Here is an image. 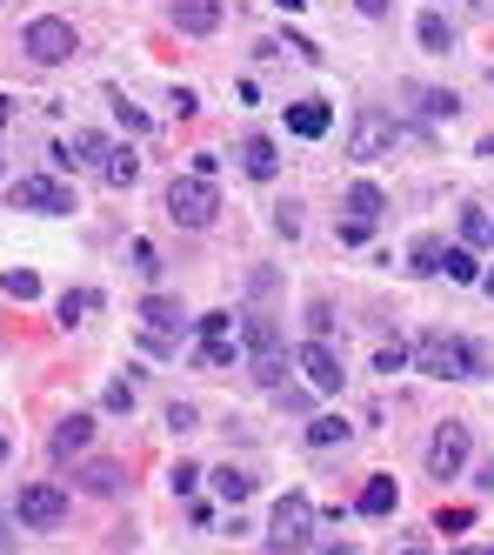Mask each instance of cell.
I'll return each instance as SVG.
<instances>
[{
  "label": "cell",
  "instance_id": "1",
  "mask_svg": "<svg viewBox=\"0 0 494 555\" xmlns=\"http://www.w3.org/2000/svg\"><path fill=\"white\" fill-rule=\"evenodd\" d=\"M415 369H421V375H441V382H474V375H487V348L434 328V335L415 341Z\"/></svg>",
  "mask_w": 494,
  "mask_h": 555
},
{
  "label": "cell",
  "instance_id": "2",
  "mask_svg": "<svg viewBox=\"0 0 494 555\" xmlns=\"http://www.w3.org/2000/svg\"><path fill=\"white\" fill-rule=\"evenodd\" d=\"M168 215L181 221V228H208L214 215H221V194H214V175H174L168 181Z\"/></svg>",
  "mask_w": 494,
  "mask_h": 555
},
{
  "label": "cell",
  "instance_id": "3",
  "mask_svg": "<svg viewBox=\"0 0 494 555\" xmlns=\"http://www.w3.org/2000/svg\"><path fill=\"white\" fill-rule=\"evenodd\" d=\"M27 61H40V67H61V61H74L80 54V41H74V21H61V14H40V21H27Z\"/></svg>",
  "mask_w": 494,
  "mask_h": 555
},
{
  "label": "cell",
  "instance_id": "4",
  "mask_svg": "<svg viewBox=\"0 0 494 555\" xmlns=\"http://www.w3.org/2000/svg\"><path fill=\"white\" fill-rule=\"evenodd\" d=\"M240 341H247V354H255V382H261V388H281V375H287L281 328H274V322H247V328H240Z\"/></svg>",
  "mask_w": 494,
  "mask_h": 555
},
{
  "label": "cell",
  "instance_id": "5",
  "mask_svg": "<svg viewBox=\"0 0 494 555\" xmlns=\"http://www.w3.org/2000/svg\"><path fill=\"white\" fill-rule=\"evenodd\" d=\"M468 455H474L468 428H461V422H447V428H434V442H428V475H441V482H455V475L468 468Z\"/></svg>",
  "mask_w": 494,
  "mask_h": 555
},
{
  "label": "cell",
  "instance_id": "6",
  "mask_svg": "<svg viewBox=\"0 0 494 555\" xmlns=\"http://www.w3.org/2000/svg\"><path fill=\"white\" fill-rule=\"evenodd\" d=\"M14 208H27V215H74V194L54 175H21L14 181Z\"/></svg>",
  "mask_w": 494,
  "mask_h": 555
},
{
  "label": "cell",
  "instance_id": "7",
  "mask_svg": "<svg viewBox=\"0 0 494 555\" xmlns=\"http://www.w3.org/2000/svg\"><path fill=\"white\" fill-rule=\"evenodd\" d=\"M388 147H394V121H388L381 107H361L354 114V134H348V154H354V162H381Z\"/></svg>",
  "mask_w": 494,
  "mask_h": 555
},
{
  "label": "cell",
  "instance_id": "8",
  "mask_svg": "<svg viewBox=\"0 0 494 555\" xmlns=\"http://www.w3.org/2000/svg\"><path fill=\"white\" fill-rule=\"evenodd\" d=\"M381 188L375 181H354L348 188V221H341V242H367V234H375V221H381Z\"/></svg>",
  "mask_w": 494,
  "mask_h": 555
},
{
  "label": "cell",
  "instance_id": "9",
  "mask_svg": "<svg viewBox=\"0 0 494 555\" xmlns=\"http://www.w3.org/2000/svg\"><path fill=\"white\" fill-rule=\"evenodd\" d=\"M14 508H21V522H27V529H54L61 515H67V489H54V482H27Z\"/></svg>",
  "mask_w": 494,
  "mask_h": 555
},
{
  "label": "cell",
  "instance_id": "10",
  "mask_svg": "<svg viewBox=\"0 0 494 555\" xmlns=\"http://www.w3.org/2000/svg\"><path fill=\"white\" fill-rule=\"evenodd\" d=\"M308 529H314V502H308V495H281V502H274V542H281V548H301Z\"/></svg>",
  "mask_w": 494,
  "mask_h": 555
},
{
  "label": "cell",
  "instance_id": "11",
  "mask_svg": "<svg viewBox=\"0 0 494 555\" xmlns=\"http://www.w3.org/2000/svg\"><path fill=\"white\" fill-rule=\"evenodd\" d=\"M301 375H308V388H314V395H335V388H341V362H335V348H327L321 335L301 348Z\"/></svg>",
  "mask_w": 494,
  "mask_h": 555
},
{
  "label": "cell",
  "instance_id": "12",
  "mask_svg": "<svg viewBox=\"0 0 494 555\" xmlns=\"http://www.w3.org/2000/svg\"><path fill=\"white\" fill-rule=\"evenodd\" d=\"M168 21H174L181 34H214V27H221V0H174Z\"/></svg>",
  "mask_w": 494,
  "mask_h": 555
},
{
  "label": "cell",
  "instance_id": "13",
  "mask_svg": "<svg viewBox=\"0 0 494 555\" xmlns=\"http://www.w3.org/2000/svg\"><path fill=\"white\" fill-rule=\"evenodd\" d=\"M287 128H295L301 141H321L327 128H335V114H327V101H295L287 107Z\"/></svg>",
  "mask_w": 494,
  "mask_h": 555
},
{
  "label": "cell",
  "instance_id": "14",
  "mask_svg": "<svg viewBox=\"0 0 494 555\" xmlns=\"http://www.w3.org/2000/svg\"><path fill=\"white\" fill-rule=\"evenodd\" d=\"M240 168L255 175V181H274V168H281L274 141H268V134H247V141H240Z\"/></svg>",
  "mask_w": 494,
  "mask_h": 555
},
{
  "label": "cell",
  "instance_id": "15",
  "mask_svg": "<svg viewBox=\"0 0 494 555\" xmlns=\"http://www.w3.org/2000/svg\"><path fill=\"white\" fill-rule=\"evenodd\" d=\"M94 442V415H67L61 428H54V455H80Z\"/></svg>",
  "mask_w": 494,
  "mask_h": 555
},
{
  "label": "cell",
  "instance_id": "16",
  "mask_svg": "<svg viewBox=\"0 0 494 555\" xmlns=\"http://www.w3.org/2000/svg\"><path fill=\"white\" fill-rule=\"evenodd\" d=\"M120 482H128V468H120V462H88V468H80V489H88V495H114Z\"/></svg>",
  "mask_w": 494,
  "mask_h": 555
},
{
  "label": "cell",
  "instance_id": "17",
  "mask_svg": "<svg viewBox=\"0 0 494 555\" xmlns=\"http://www.w3.org/2000/svg\"><path fill=\"white\" fill-rule=\"evenodd\" d=\"M141 322H147V335L160 341V335H168V328L181 322V301H168V295H147V301H141Z\"/></svg>",
  "mask_w": 494,
  "mask_h": 555
},
{
  "label": "cell",
  "instance_id": "18",
  "mask_svg": "<svg viewBox=\"0 0 494 555\" xmlns=\"http://www.w3.org/2000/svg\"><path fill=\"white\" fill-rule=\"evenodd\" d=\"M141 162H134V147H107V162H101V181L107 188H134Z\"/></svg>",
  "mask_w": 494,
  "mask_h": 555
},
{
  "label": "cell",
  "instance_id": "19",
  "mask_svg": "<svg viewBox=\"0 0 494 555\" xmlns=\"http://www.w3.org/2000/svg\"><path fill=\"white\" fill-rule=\"evenodd\" d=\"M401 502V489H394V475H367V489H361V515H388Z\"/></svg>",
  "mask_w": 494,
  "mask_h": 555
},
{
  "label": "cell",
  "instance_id": "20",
  "mask_svg": "<svg viewBox=\"0 0 494 555\" xmlns=\"http://www.w3.org/2000/svg\"><path fill=\"white\" fill-rule=\"evenodd\" d=\"M407 261H415V274H441L447 268V242H441V234H421V242L407 248Z\"/></svg>",
  "mask_w": 494,
  "mask_h": 555
},
{
  "label": "cell",
  "instance_id": "21",
  "mask_svg": "<svg viewBox=\"0 0 494 555\" xmlns=\"http://www.w3.org/2000/svg\"><path fill=\"white\" fill-rule=\"evenodd\" d=\"M214 495L221 502H247V495H255V475H247V468H214Z\"/></svg>",
  "mask_w": 494,
  "mask_h": 555
},
{
  "label": "cell",
  "instance_id": "22",
  "mask_svg": "<svg viewBox=\"0 0 494 555\" xmlns=\"http://www.w3.org/2000/svg\"><path fill=\"white\" fill-rule=\"evenodd\" d=\"M461 242H468V248H487V242H494V215H487V208H468V215H461Z\"/></svg>",
  "mask_w": 494,
  "mask_h": 555
},
{
  "label": "cell",
  "instance_id": "23",
  "mask_svg": "<svg viewBox=\"0 0 494 555\" xmlns=\"http://www.w3.org/2000/svg\"><path fill=\"white\" fill-rule=\"evenodd\" d=\"M94 308H101V295H94V288H67V295H61V322L74 328L80 314H94Z\"/></svg>",
  "mask_w": 494,
  "mask_h": 555
},
{
  "label": "cell",
  "instance_id": "24",
  "mask_svg": "<svg viewBox=\"0 0 494 555\" xmlns=\"http://www.w3.org/2000/svg\"><path fill=\"white\" fill-rule=\"evenodd\" d=\"M348 435H354V428H348L341 415H321V422L308 428V442H314V449H335V442H348Z\"/></svg>",
  "mask_w": 494,
  "mask_h": 555
},
{
  "label": "cell",
  "instance_id": "25",
  "mask_svg": "<svg viewBox=\"0 0 494 555\" xmlns=\"http://www.w3.org/2000/svg\"><path fill=\"white\" fill-rule=\"evenodd\" d=\"M421 48H434V54H447V48H455V27H447L441 14H421Z\"/></svg>",
  "mask_w": 494,
  "mask_h": 555
},
{
  "label": "cell",
  "instance_id": "26",
  "mask_svg": "<svg viewBox=\"0 0 494 555\" xmlns=\"http://www.w3.org/2000/svg\"><path fill=\"white\" fill-rule=\"evenodd\" d=\"M0 282H8V295H14V301H34V295H40V274H34V268H8Z\"/></svg>",
  "mask_w": 494,
  "mask_h": 555
},
{
  "label": "cell",
  "instance_id": "27",
  "mask_svg": "<svg viewBox=\"0 0 494 555\" xmlns=\"http://www.w3.org/2000/svg\"><path fill=\"white\" fill-rule=\"evenodd\" d=\"M441 274H447V282H481V268H474L468 248H447V268H441Z\"/></svg>",
  "mask_w": 494,
  "mask_h": 555
},
{
  "label": "cell",
  "instance_id": "28",
  "mask_svg": "<svg viewBox=\"0 0 494 555\" xmlns=\"http://www.w3.org/2000/svg\"><path fill=\"white\" fill-rule=\"evenodd\" d=\"M194 362H200V369H227V362H234V335H227V341H200Z\"/></svg>",
  "mask_w": 494,
  "mask_h": 555
},
{
  "label": "cell",
  "instance_id": "29",
  "mask_svg": "<svg viewBox=\"0 0 494 555\" xmlns=\"http://www.w3.org/2000/svg\"><path fill=\"white\" fill-rule=\"evenodd\" d=\"M234 335V314H200V341H227Z\"/></svg>",
  "mask_w": 494,
  "mask_h": 555
},
{
  "label": "cell",
  "instance_id": "30",
  "mask_svg": "<svg viewBox=\"0 0 494 555\" xmlns=\"http://www.w3.org/2000/svg\"><path fill=\"white\" fill-rule=\"evenodd\" d=\"M401 362H407V348H401V341H388V348H381V354H375V369H381V375H394V369H401Z\"/></svg>",
  "mask_w": 494,
  "mask_h": 555
},
{
  "label": "cell",
  "instance_id": "31",
  "mask_svg": "<svg viewBox=\"0 0 494 555\" xmlns=\"http://www.w3.org/2000/svg\"><path fill=\"white\" fill-rule=\"evenodd\" d=\"M107 409H114V415H128V409H134V388H128V382H114V388H107Z\"/></svg>",
  "mask_w": 494,
  "mask_h": 555
},
{
  "label": "cell",
  "instance_id": "32",
  "mask_svg": "<svg viewBox=\"0 0 494 555\" xmlns=\"http://www.w3.org/2000/svg\"><path fill=\"white\" fill-rule=\"evenodd\" d=\"M468 522H474V508H441V529H447V535H461Z\"/></svg>",
  "mask_w": 494,
  "mask_h": 555
},
{
  "label": "cell",
  "instance_id": "33",
  "mask_svg": "<svg viewBox=\"0 0 494 555\" xmlns=\"http://www.w3.org/2000/svg\"><path fill=\"white\" fill-rule=\"evenodd\" d=\"M274 228H281V234H301V208H295V202L274 208Z\"/></svg>",
  "mask_w": 494,
  "mask_h": 555
},
{
  "label": "cell",
  "instance_id": "34",
  "mask_svg": "<svg viewBox=\"0 0 494 555\" xmlns=\"http://www.w3.org/2000/svg\"><path fill=\"white\" fill-rule=\"evenodd\" d=\"M168 482H174V495H187V489H194V482H200V468H194V462H181V468H174V475H168Z\"/></svg>",
  "mask_w": 494,
  "mask_h": 555
},
{
  "label": "cell",
  "instance_id": "35",
  "mask_svg": "<svg viewBox=\"0 0 494 555\" xmlns=\"http://www.w3.org/2000/svg\"><path fill=\"white\" fill-rule=\"evenodd\" d=\"M354 8H361V14H388V8H394V0H354Z\"/></svg>",
  "mask_w": 494,
  "mask_h": 555
},
{
  "label": "cell",
  "instance_id": "36",
  "mask_svg": "<svg viewBox=\"0 0 494 555\" xmlns=\"http://www.w3.org/2000/svg\"><path fill=\"white\" fill-rule=\"evenodd\" d=\"M481 489H494V462H481Z\"/></svg>",
  "mask_w": 494,
  "mask_h": 555
},
{
  "label": "cell",
  "instance_id": "37",
  "mask_svg": "<svg viewBox=\"0 0 494 555\" xmlns=\"http://www.w3.org/2000/svg\"><path fill=\"white\" fill-rule=\"evenodd\" d=\"M0 128H8V94H0Z\"/></svg>",
  "mask_w": 494,
  "mask_h": 555
},
{
  "label": "cell",
  "instance_id": "38",
  "mask_svg": "<svg viewBox=\"0 0 494 555\" xmlns=\"http://www.w3.org/2000/svg\"><path fill=\"white\" fill-rule=\"evenodd\" d=\"M481 288H487V295H494V274H481Z\"/></svg>",
  "mask_w": 494,
  "mask_h": 555
},
{
  "label": "cell",
  "instance_id": "39",
  "mask_svg": "<svg viewBox=\"0 0 494 555\" xmlns=\"http://www.w3.org/2000/svg\"><path fill=\"white\" fill-rule=\"evenodd\" d=\"M274 555H295V548H274Z\"/></svg>",
  "mask_w": 494,
  "mask_h": 555
},
{
  "label": "cell",
  "instance_id": "40",
  "mask_svg": "<svg viewBox=\"0 0 494 555\" xmlns=\"http://www.w3.org/2000/svg\"><path fill=\"white\" fill-rule=\"evenodd\" d=\"M401 555H421V548H401Z\"/></svg>",
  "mask_w": 494,
  "mask_h": 555
},
{
  "label": "cell",
  "instance_id": "41",
  "mask_svg": "<svg viewBox=\"0 0 494 555\" xmlns=\"http://www.w3.org/2000/svg\"><path fill=\"white\" fill-rule=\"evenodd\" d=\"M474 555H494V548H474Z\"/></svg>",
  "mask_w": 494,
  "mask_h": 555
},
{
  "label": "cell",
  "instance_id": "42",
  "mask_svg": "<svg viewBox=\"0 0 494 555\" xmlns=\"http://www.w3.org/2000/svg\"><path fill=\"white\" fill-rule=\"evenodd\" d=\"M0 529H8V515H0Z\"/></svg>",
  "mask_w": 494,
  "mask_h": 555
}]
</instances>
